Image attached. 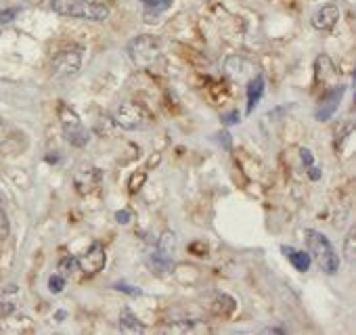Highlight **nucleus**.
Returning <instances> with one entry per match:
<instances>
[{"mask_svg":"<svg viewBox=\"0 0 356 335\" xmlns=\"http://www.w3.org/2000/svg\"><path fill=\"white\" fill-rule=\"evenodd\" d=\"M262 92H264V78L256 76V80H252L248 86V111H254V107L262 99Z\"/></svg>","mask_w":356,"mask_h":335,"instance_id":"4468645a","label":"nucleus"},{"mask_svg":"<svg viewBox=\"0 0 356 335\" xmlns=\"http://www.w3.org/2000/svg\"><path fill=\"white\" fill-rule=\"evenodd\" d=\"M300 153H302V161H306V163L310 165V163H312V155H310V151H308V149H302Z\"/></svg>","mask_w":356,"mask_h":335,"instance_id":"393cba45","label":"nucleus"},{"mask_svg":"<svg viewBox=\"0 0 356 335\" xmlns=\"http://www.w3.org/2000/svg\"><path fill=\"white\" fill-rule=\"evenodd\" d=\"M145 5V22H153L159 13L168 11L172 0H143Z\"/></svg>","mask_w":356,"mask_h":335,"instance_id":"2eb2a0df","label":"nucleus"},{"mask_svg":"<svg viewBox=\"0 0 356 335\" xmlns=\"http://www.w3.org/2000/svg\"><path fill=\"white\" fill-rule=\"evenodd\" d=\"M9 231H11L9 218H7V214L3 210V197H0V241H5L9 237Z\"/></svg>","mask_w":356,"mask_h":335,"instance_id":"6ab92c4d","label":"nucleus"},{"mask_svg":"<svg viewBox=\"0 0 356 335\" xmlns=\"http://www.w3.org/2000/svg\"><path fill=\"white\" fill-rule=\"evenodd\" d=\"M120 329L124 333H143L145 327L138 322V318L130 312V310H124L122 316H120Z\"/></svg>","mask_w":356,"mask_h":335,"instance_id":"dca6fc26","label":"nucleus"},{"mask_svg":"<svg viewBox=\"0 0 356 335\" xmlns=\"http://www.w3.org/2000/svg\"><path fill=\"white\" fill-rule=\"evenodd\" d=\"M130 216H132V214H130L128 210H122V212H118V214H115V218H118V222H122V224H126V222H130Z\"/></svg>","mask_w":356,"mask_h":335,"instance_id":"b1692460","label":"nucleus"},{"mask_svg":"<svg viewBox=\"0 0 356 335\" xmlns=\"http://www.w3.org/2000/svg\"><path fill=\"white\" fill-rule=\"evenodd\" d=\"M147 181V174L145 172H138V174H132L130 177V183H128V187H130V193H136V191H140V187H143V183Z\"/></svg>","mask_w":356,"mask_h":335,"instance_id":"412c9836","label":"nucleus"},{"mask_svg":"<svg viewBox=\"0 0 356 335\" xmlns=\"http://www.w3.org/2000/svg\"><path fill=\"white\" fill-rule=\"evenodd\" d=\"M105 262H107V256H105V250L101 243H92L88 252L78 256V266L84 275H95V272L103 270Z\"/></svg>","mask_w":356,"mask_h":335,"instance_id":"1a4fd4ad","label":"nucleus"},{"mask_svg":"<svg viewBox=\"0 0 356 335\" xmlns=\"http://www.w3.org/2000/svg\"><path fill=\"white\" fill-rule=\"evenodd\" d=\"M354 237H356V231L352 229V231L348 233V237H346V245H343V254H346V260H348L350 264H354V250H356V245H354Z\"/></svg>","mask_w":356,"mask_h":335,"instance_id":"a211bd4d","label":"nucleus"},{"mask_svg":"<svg viewBox=\"0 0 356 335\" xmlns=\"http://www.w3.org/2000/svg\"><path fill=\"white\" fill-rule=\"evenodd\" d=\"M82 67V55L78 51H61L51 59V72L57 78L76 76Z\"/></svg>","mask_w":356,"mask_h":335,"instance_id":"0eeeda50","label":"nucleus"},{"mask_svg":"<svg viewBox=\"0 0 356 335\" xmlns=\"http://www.w3.org/2000/svg\"><path fill=\"white\" fill-rule=\"evenodd\" d=\"M337 19H339V9L335 5H325V7H321V11L314 13L312 26L321 32H329L335 28Z\"/></svg>","mask_w":356,"mask_h":335,"instance_id":"9d476101","label":"nucleus"},{"mask_svg":"<svg viewBox=\"0 0 356 335\" xmlns=\"http://www.w3.org/2000/svg\"><path fill=\"white\" fill-rule=\"evenodd\" d=\"M17 15V9H9V11H0V24H9L13 17Z\"/></svg>","mask_w":356,"mask_h":335,"instance_id":"4be33fe9","label":"nucleus"},{"mask_svg":"<svg viewBox=\"0 0 356 335\" xmlns=\"http://www.w3.org/2000/svg\"><path fill=\"white\" fill-rule=\"evenodd\" d=\"M235 122H239V113H237V111L231 113V115L227 117V124H235Z\"/></svg>","mask_w":356,"mask_h":335,"instance_id":"a878e982","label":"nucleus"},{"mask_svg":"<svg viewBox=\"0 0 356 335\" xmlns=\"http://www.w3.org/2000/svg\"><path fill=\"white\" fill-rule=\"evenodd\" d=\"M176 247V237L174 233H163L155 245V250L149 256V264L157 270V272H168L172 268V254Z\"/></svg>","mask_w":356,"mask_h":335,"instance_id":"423d86ee","label":"nucleus"},{"mask_svg":"<svg viewBox=\"0 0 356 335\" xmlns=\"http://www.w3.org/2000/svg\"><path fill=\"white\" fill-rule=\"evenodd\" d=\"M63 287H65V277H63V275H53V277L49 279V289H51L53 293H61Z\"/></svg>","mask_w":356,"mask_h":335,"instance_id":"aec40b11","label":"nucleus"},{"mask_svg":"<svg viewBox=\"0 0 356 335\" xmlns=\"http://www.w3.org/2000/svg\"><path fill=\"white\" fill-rule=\"evenodd\" d=\"M111 122L124 130H143L153 122V117L140 103L128 101V103L118 105V109L111 115Z\"/></svg>","mask_w":356,"mask_h":335,"instance_id":"7ed1b4c3","label":"nucleus"},{"mask_svg":"<svg viewBox=\"0 0 356 335\" xmlns=\"http://www.w3.org/2000/svg\"><path fill=\"white\" fill-rule=\"evenodd\" d=\"M22 136L24 134L15 126H11L7 120L0 117V151H15V149H19V138Z\"/></svg>","mask_w":356,"mask_h":335,"instance_id":"9b49d317","label":"nucleus"},{"mask_svg":"<svg viewBox=\"0 0 356 335\" xmlns=\"http://www.w3.org/2000/svg\"><path fill=\"white\" fill-rule=\"evenodd\" d=\"M281 250H283V254L287 256V260L293 264L296 270H300V272H308V270H310L312 258H310L308 252H302V250H296V247H289V245H283Z\"/></svg>","mask_w":356,"mask_h":335,"instance_id":"f8f14e48","label":"nucleus"},{"mask_svg":"<svg viewBox=\"0 0 356 335\" xmlns=\"http://www.w3.org/2000/svg\"><path fill=\"white\" fill-rule=\"evenodd\" d=\"M59 275H63V277H72L76 270H80V266H78V258L76 256H67V258H63L61 262H59Z\"/></svg>","mask_w":356,"mask_h":335,"instance_id":"f3484780","label":"nucleus"},{"mask_svg":"<svg viewBox=\"0 0 356 335\" xmlns=\"http://www.w3.org/2000/svg\"><path fill=\"white\" fill-rule=\"evenodd\" d=\"M13 310H15V306L11 302H0V316H9V314H13Z\"/></svg>","mask_w":356,"mask_h":335,"instance_id":"5701e85b","label":"nucleus"},{"mask_svg":"<svg viewBox=\"0 0 356 335\" xmlns=\"http://www.w3.org/2000/svg\"><path fill=\"white\" fill-rule=\"evenodd\" d=\"M115 289H122V291H128V293H138V289H128V285H115Z\"/></svg>","mask_w":356,"mask_h":335,"instance_id":"bb28decb","label":"nucleus"},{"mask_svg":"<svg viewBox=\"0 0 356 335\" xmlns=\"http://www.w3.org/2000/svg\"><path fill=\"white\" fill-rule=\"evenodd\" d=\"M57 113H59V120H61V126H63L65 138H67L72 145H76V147H84V145L88 142V138H90V136H88V130L82 126L80 115H78L70 105H65L63 101L59 103Z\"/></svg>","mask_w":356,"mask_h":335,"instance_id":"20e7f679","label":"nucleus"},{"mask_svg":"<svg viewBox=\"0 0 356 335\" xmlns=\"http://www.w3.org/2000/svg\"><path fill=\"white\" fill-rule=\"evenodd\" d=\"M306 235V245H308V254L310 258L318 264V268L327 275H335L337 268H339V258H337V252L333 250L331 241L318 233V231H304Z\"/></svg>","mask_w":356,"mask_h":335,"instance_id":"f03ea898","label":"nucleus"},{"mask_svg":"<svg viewBox=\"0 0 356 335\" xmlns=\"http://www.w3.org/2000/svg\"><path fill=\"white\" fill-rule=\"evenodd\" d=\"M51 9L63 17L88 22H105L109 17V9L103 3H95V0H53Z\"/></svg>","mask_w":356,"mask_h":335,"instance_id":"f257e3e1","label":"nucleus"},{"mask_svg":"<svg viewBox=\"0 0 356 335\" xmlns=\"http://www.w3.org/2000/svg\"><path fill=\"white\" fill-rule=\"evenodd\" d=\"M341 95H343V88L333 90L331 95H327V97L323 99V103H321V107H318V111H316V117H318L321 122L329 120V117L337 111V105H339Z\"/></svg>","mask_w":356,"mask_h":335,"instance_id":"ddd939ff","label":"nucleus"},{"mask_svg":"<svg viewBox=\"0 0 356 335\" xmlns=\"http://www.w3.org/2000/svg\"><path fill=\"white\" fill-rule=\"evenodd\" d=\"M128 55L136 67H149L159 57V40L153 36H138L128 44Z\"/></svg>","mask_w":356,"mask_h":335,"instance_id":"39448f33","label":"nucleus"},{"mask_svg":"<svg viewBox=\"0 0 356 335\" xmlns=\"http://www.w3.org/2000/svg\"><path fill=\"white\" fill-rule=\"evenodd\" d=\"M103 174L95 165H82L80 170L74 174V187L80 195H90L101 187Z\"/></svg>","mask_w":356,"mask_h":335,"instance_id":"6e6552de","label":"nucleus"}]
</instances>
